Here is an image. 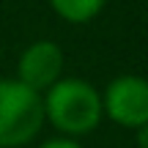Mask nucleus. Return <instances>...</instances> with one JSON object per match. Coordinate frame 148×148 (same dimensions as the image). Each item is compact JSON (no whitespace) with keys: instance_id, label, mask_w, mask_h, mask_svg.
Masks as SVG:
<instances>
[{"instance_id":"obj_6","label":"nucleus","mask_w":148,"mask_h":148,"mask_svg":"<svg viewBox=\"0 0 148 148\" xmlns=\"http://www.w3.org/2000/svg\"><path fill=\"white\" fill-rule=\"evenodd\" d=\"M38 148H82L77 143V140H71V137H52V140H47V143H41Z\"/></svg>"},{"instance_id":"obj_7","label":"nucleus","mask_w":148,"mask_h":148,"mask_svg":"<svg viewBox=\"0 0 148 148\" xmlns=\"http://www.w3.org/2000/svg\"><path fill=\"white\" fill-rule=\"evenodd\" d=\"M134 143H137V148H148V123L134 129Z\"/></svg>"},{"instance_id":"obj_1","label":"nucleus","mask_w":148,"mask_h":148,"mask_svg":"<svg viewBox=\"0 0 148 148\" xmlns=\"http://www.w3.org/2000/svg\"><path fill=\"white\" fill-rule=\"evenodd\" d=\"M44 121H49L63 137H82L90 134L104 118L101 93L79 77H60L49 85L41 96Z\"/></svg>"},{"instance_id":"obj_2","label":"nucleus","mask_w":148,"mask_h":148,"mask_svg":"<svg viewBox=\"0 0 148 148\" xmlns=\"http://www.w3.org/2000/svg\"><path fill=\"white\" fill-rule=\"evenodd\" d=\"M44 126L41 93L19 79H0V148L27 145Z\"/></svg>"},{"instance_id":"obj_5","label":"nucleus","mask_w":148,"mask_h":148,"mask_svg":"<svg viewBox=\"0 0 148 148\" xmlns=\"http://www.w3.org/2000/svg\"><path fill=\"white\" fill-rule=\"evenodd\" d=\"M47 3L60 19L71 22V25H85L99 16L107 0H47Z\"/></svg>"},{"instance_id":"obj_4","label":"nucleus","mask_w":148,"mask_h":148,"mask_svg":"<svg viewBox=\"0 0 148 148\" xmlns=\"http://www.w3.org/2000/svg\"><path fill=\"white\" fill-rule=\"evenodd\" d=\"M63 71V52L55 41H33L16 63V79L30 90L41 93L55 85Z\"/></svg>"},{"instance_id":"obj_3","label":"nucleus","mask_w":148,"mask_h":148,"mask_svg":"<svg viewBox=\"0 0 148 148\" xmlns=\"http://www.w3.org/2000/svg\"><path fill=\"white\" fill-rule=\"evenodd\" d=\"M101 110L112 123L140 129L148 123V79L137 74H121L110 79L101 93Z\"/></svg>"}]
</instances>
